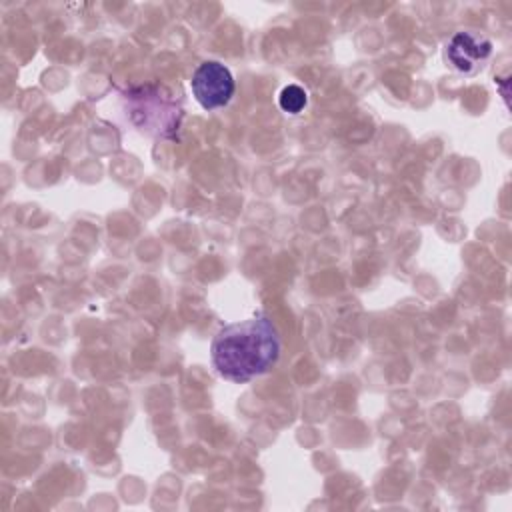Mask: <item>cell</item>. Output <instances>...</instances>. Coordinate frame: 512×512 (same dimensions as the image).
I'll return each mask as SVG.
<instances>
[{
  "mask_svg": "<svg viewBox=\"0 0 512 512\" xmlns=\"http://www.w3.org/2000/svg\"><path fill=\"white\" fill-rule=\"evenodd\" d=\"M280 334L266 314L218 328L210 344V360L216 372L234 384H246L266 372L280 358Z\"/></svg>",
  "mask_w": 512,
  "mask_h": 512,
  "instance_id": "1",
  "label": "cell"
},
{
  "mask_svg": "<svg viewBox=\"0 0 512 512\" xmlns=\"http://www.w3.org/2000/svg\"><path fill=\"white\" fill-rule=\"evenodd\" d=\"M124 106L128 120L140 132L164 140L176 138L184 118L180 100L158 84H142L126 90Z\"/></svg>",
  "mask_w": 512,
  "mask_h": 512,
  "instance_id": "2",
  "label": "cell"
},
{
  "mask_svg": "<svg viewBox=\"0 0 512 512\" xmlns=\"http://www.w3.org/2000/svg\"><path fill=\"white\" fill-rule=\"evenodd\" d=\"M190 88L204 110H218L232 100L236 84L232 72L222 62L206 60L192 72Z\"/></svg>",
  "mask_w": 512,
  "mask_h": 512,
  "instance_id": "3",
  "label": "cell"
},
{
  "mask_svg": "<svg viewBox=\"0 0 512 512\" xmlns=\"http://www.w3.org/2000/svg\"><path fill=\"white\" fill-rule=\"evenodd\" d=\"M492 54V42L470 30L456 32L444 48V58L456 72L464 76L476 74Z\"/></svg>",
  "mask_w": 512,
  "mask_h": 512,
  "instance_id": "4",
  "label": "cell"
},
{
  "mask_svg": "<svg viewBox=\"0 0 512 512\" xmlns=\"http://www.w3.org/2000/svg\"><path fill=\"white\" fill-rule=\"evenodd\" d=\"M278 104L288 114H298L308 104V94L298 84H288L278 94Z\"/></svg>",
  "mask_w": 512,
  "mask_h": 512,
  "instance_id": "5",
  "label": "cell"
}]
</instances>
